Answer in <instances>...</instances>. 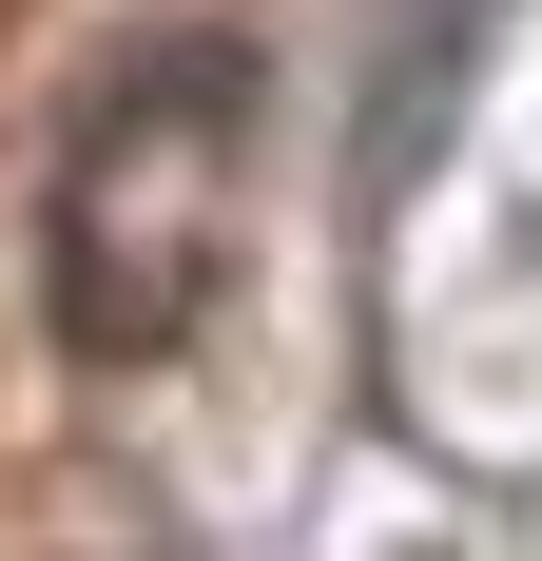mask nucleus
<instances>
[{"label":"nucleus","mask_w":542,"mask_h":561,"mask_svg":"<svg viewBox=\"0 0 542 561\" xmlns=\"http://www.w3.org/2000/svg\"><path fill=\"white\" fill-rule=\"evenodd\" d=\"M233 136H252V58L194 39V20L136 39L98 98H78L58 194H39V290H58V348H78V368H156V348L214 310Z\"/></svg>","instance_id":"obj_1"},{"label":"nucleus","mask_w":542,"mask_h":561,"mask_svg":"<svg viewBox=\"0 0 542 561\" xmlns=\"http://www.w3.org/2000/svg\"><path fill=\"white\" fill-rule=\"evenodd\" d=\"M504 58V0H387L369 20V116H349V156H369V214H407L445 156H465V98H485Z\"/></svg>","instance_id":"obj_2"}]
</instances>
